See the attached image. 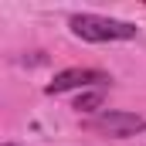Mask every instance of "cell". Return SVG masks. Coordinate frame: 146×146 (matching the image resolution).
<instances>
[{"label":"cell","mask_w":146,"mask_h":146,"mask_svg":"<svg viewBox=\"0 0 146 146\" xmlns=\"http://www.w3.org/2000/svg\"><path fill=\"white\" fill-rule=\"evenodd\" d=\"M72 34L92 44H106V41H129L136 37V24L129 21H115V17H102V14H75L72 21Z\"/></svg>","instance_id":"1"},{"label":"cell","mask_w":146,"mask_h":146,"mask_svg":"<svg viewBox=\"0 0 146 146\" xmlns=\"http://www.w3.org/2000/svg\"><path fill=\"white\" fill-rule=\"evenodd\" d=\"M92 133H102V136H112V139H126V136H136L146 129V119L136 115V112H122V109H106L102 115H95L88 122Z\"/></svg>","instance_id":"2"},{"label":"cell","mask_w":146,"mask_h":146,"mask_svg":"<svg viewBox=\"0 0 146 146\" xmlns=\"http://www.w3.org/2000/svg\"><path fill=\"white\" fill-rule=\"evenodd\" d=\"M112 82L106 72L99 68H68V72H58L54 82H48V95H61V92H72V88H85V85H106Z\"/></svg>","instance_id":"3"},{"label":"cell","mask_w":146,"mask_h":146,"mask_svg":"<svg viewBox=\"0 0 146 146\" xmlns=\"http://www.w3.org/2000/svg\"><path fill=\"white\" fill-rule=\"evenodd\" d=\"M102 102H106V95H102V88H95V92H82L75 99V109L78 112H95V109H102Z\"/></svg>","instance_id":"4"},{"label":"cell","mask_w":146,"mask_h":146,"mask_svg":"<svg viewBox=\"0 0 146 146\" xmlns=\"http://www.w3.org/2000/svg\"><path fill=\"white\" fill-rule=\"evenodd\" d=\"M3 146H14V143H3Z\"/></svg>","instance_id":"5"}]
</instances>
